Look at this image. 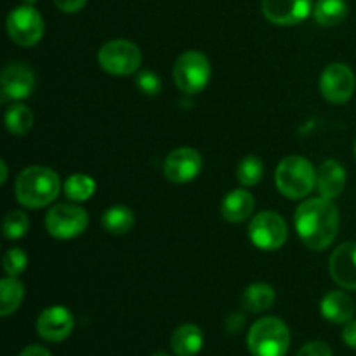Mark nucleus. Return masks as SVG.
Segmentation results:
<instances>
[{
    "instance_id": "f257e3e1",
    "label": "nucleus",
    "mask_w": 356,
    "mask_h": 356,
    "mask_svg": "<svg viewBox=\"0 0 356 356\" xmlns=\"http://www.w3.org/2000/svg\"><path fill=\"white\" fill-rule=\"evenodd\" d=\"M296 229L312 250L327 249L339 232V211L330 198H309L296 211Z\"/></svg>"
},
{
    "instance_id": "f03ea898",
    "label": "nucleus",
    "mask_w": 356,
    "mask_h": 356,
    "mask_svg": "<svg viewBox=\"0 0 356 356\" xmlns=\"http://www.w3.org/2000/svg\"><path fill=\"white\" fill-rule=\"evenodd\" d=\"M59 176L49 167L33 165L24 169L16 179V198L28 209H40L56 200Z\"/></svg>"
},
{
    "instance_id": "7ed1b4c3",
    "label": "nucleus",
    "mask_w": 356,
    "mask_h": 356,
    "mask_svg": "<svg viewBox=\"0 0 356 356\" xmlns=\"http://www.w3.org/2000/svg\"><path fill=\"white\" fill-rule=\"evenodd\" d=\"M247 346L254 356H285L291 346V332L280 318L264 316L250 327Z\"/></svg>"
},
{
    "instance_id": "20e7f679",
    "label": "nucleus",
    "mask_w": 356,
    "mask_h": 356,
    "mask_svg": "<svg viewBox=\"0 0 356 356\" xmlns=\"http://www.w3.org/2000/svg\"><path fill=\"white\" fill-rule=\"evenodd\" d=\"M275 183L285 197L298 200L312 193L316 186V172L305 156H287L278 163Z\"/></svg>"
},
{
    "instance_id": "39448f33",
    "label": "nucleus",
    "mask_w": 356,
    "mask_h": 356,
    "mask_svg": "<svg viewBox=\"0 0 356 356\" xmlns=\"http://www.w3.org/2000/svg\"><path fill=\"white\" fill-rule=\"evenodd\" d=\"M211 63L200 51H188L177 58L174 66L176 86L186 94H197L209 83Z\"/></svg>"
},
{
    "instance_id": "423d86ee",
    "label": "nucleus",
    "mask_w": 356,
    "mask_h": 356,
    "mask_svg": "<svg viewBox=\"0 0 356 356\" xmlns=\"http://www.w3.org/2000/svg\"><path fill=\"white\" fill-rule=\"evenodd\" d=\"M99 65L111 75H131L141 66V51L132 42L118 38L110 40L97 52Z\"/></svg>"
},
{
    "instance_id": "0eeeda50",
    "label": "nucleus",
    "mask_w": 356,
    "mask_h": 356,
    "mask_svg": "<svg viewBox=\"0 0 356 356\" xmlns=\"http://www.w3.org/2000/svg\"><path fill=\"white\" fill-rule=\"evenodd\" d=\"M89 225V216L80 205H54L45 216V228L49 235L59 240H70L82 235Z\"/></svg>"
},
{
    "instance_id": "6e6552de",
    "label": "nucleus",
    "mask_w": 356,
    "mask_h": 356,
    "mask_svg": "<svg viewBox=\"0 0 356 356\" xmlns=\"http://www.w3.org/2000/svg\"><path fill=\"white\" fill-rule=\"evenodd\" d=\"M7 33L17 45L30 47L44 37V19L35 7L24 3L7 16Z\"/></svg>"
},
{
    "instance_id": "1a4fd4ad",
    "label": "nucleus",
    "mask_w": 356,
    "mask_h": 356,
    "mask_svg": "<svg viewBox=\"0 0 356 356\" xmlns=\"http://www.w3.org/2000/svg\"><path fill=\"white\" fill-rule=\"evenodd\" d=\"M287 222L277 212H261L250 221L249 236L261 250L280 249L287 240Z\"/></svg>"
},
{
    "instance_id": "9d476101",
    "label": "nucleus",
    "mask_w": 356,
    "mask_h": 356,
    "mask_svg": "<svg viewBox=\"0 0 356 356\" xmlns=\"http://www.w3.org/2000/svg\"><path fill=\"white\" fill-rule=\"evenodd\" d=\"M355 73L344 63H332L327 66L320 76V90L330 103H346L355 92Z\"/></svg>"
},
{
    "instance_id": "9b49d317",
    "label": "nucleus",
    "mask_w": 356,
    "mask_h": 356,
    "mask_svg": "<svg viewBox=\"0 0 356 356\" xmlns=\"http://www.w3.org/2000/svg\"><path fill=\"white\" fill-rule=\"evenodd\" d=\"M35 89V73L24 63H9L0 75V92L2 101L24 99Z\"/></svg>"
},
{
    "instance_id": "f8f14e48",
    "label": "nucleus",
    "mask_w": 356,
    "mask_h": 356,
    "mask_svg": "<svg viewBox=\"0 0 356 356\" xmlns=\"http://www.w3.org/2000/svg\"><path fill=\"white\" fill-rule=\"evenodd\" d=\"M202 156L193 148H177L167 155L163 162V176L170 183H190L200 174Z\"/></svg>"
},
{
    "instance_id": "ddd939ff",
    "label": "nucleus",
    "mask_w": 356,
    "mask_h": 356,
    "mask_svg": "<svg viewBox=\"0 0 356 356\" xmlns=\"http://www.w3.org/2000/svg\"><path fill=\"white\" fill-rule=\"evenodd\" d=\"M73 315L63 306H51L38 315L37 332L42 339L51 343H61L72 334Z\"/></svg>"
},
{
    "instance_id": "4468645a",
    "label": "nucleus",
    "mask_w": 356,
    "mask_h": 356,
    "mask_svg": "<svg viewBox=\"0 0 356 356\" xmlns=\"http://www.w3.org/2000/svg\"><path fill=\"white\" fill-rule=\"evenodd\" d=\"M313 0H263V14L275 24H298L309 16Z\"/></svg>"
},
{
    "instance_id": "2eb2a0df",
    "label": "nucleus",
    "mask_w": 356,
    "mask_h": 356,
    "mask_svg": "<svg viewBox=\"0 0 356 356\" xmlns=\"http://www.w3.org/2000/svg\"><path fill=\"white\" fill-rule=\"evenodd\" d=\"M329 271L339 287L356 291V243L348 242L337 247L330 256Z\"/></svg>"
},
{
    "instance_id": "dca6fc26",
    "label": "nucleus",
    "mask_w": 356,
    "mask_h": 356,
    "mask_svg": "<svg viewBox=\"0 0 356 356\" xmlns=\"http://www.w3.org/2000/svg\"><path fill=\"white\" fill-rule=\"evenodd\" d=\"M346 186V170L337 160H325L316 172V190L320 197L336 198Z\"/></svg>"
},
{
    "instance_id": "f3484780",
    "label": "nucleus",
    "mask_w": 356,
    "mask_h": 356,
    "mask_svg": "<svg viewBox=\"0 0 356 356\" xmlns=\"http://www.w3.org/2000/svg\"><path fill=\"white\" fill-rule=\"evenodd\" d=\"M320 312H322V315L325 316L329 322L348 323L350 320H353L355 306L350 296L339 291H332L322 299Z\"/></svg>"
},
{
    "instance_id": "a211bd4d",
    "label": "nucleus",
    "mask_w": 356,
    "mask_h": 356,
    "mask_svg": "<svg viewBox=\"0 0 356 356\" xmlns=\"http://www.w3.org/2000/svg\"><path fill=\"white\" fill-rule=\"evenodd\" d=\"M254 197L250 191L233 190L225 197L221 204V214L229 222H242L252 214L254 211Z\"/></svg>"
},
{
    "instance_id": "6ab92c4d",
    "label": "nucleus",
    "mask_w": 356,
    "mask_h": 356,
    "mask_svg": "<svg viewBox=\"0 0 356 356\" xmlns=\"http://www.w3.org/2000/svg\"><path fill=\"white\" fill-rule=\"evenodd\" d=\"M170 346L177 356H195L204 346V334L193 323H184L174 330Z\"/></svg>"
},
{
    "instance_id": "aec40b11",
    "label": "nucleus",
    "mask_w": 356,
    "mask_h": 356,
    "mask_svg": "<svg viewBox=\"0 0 356 356\" xmlns=\"http://www.w3.org/2000/svg\"><path fill=\"white\" fill-rule=\"evenodd\" d=\"M275 294L273 287L268 284H252L245 289L242 296V305L243 308L249 309L252 313H261V312H266L273 306Z\"/></svg>"
},
{
    "instance_id": "412c9836",
    "label": "nucleus",
    "mask_w": 356,
    "mask_h": 356,
    "mask_svg": "<svg viewBox=\"0 0 356 356\" xmlns=\"http://www.w3.org/2000/svg\"><path fill=\"white\" fill-rule=\"evenodd\" d=\"M134 212L125 205H115L103 214V228L111 235H127L134 226Z\"/></svg>"
},
{
    "instance_id": "4be33fe9",
    "label": "nucleus",
    "mask_w": 356,
    "mask_h": 356,
    "mask_svg": "<svg viewBox=\"0 0 356 356\" xmlns=\"http://www.w3.org/2000/svg\"><path fill=\"white\" fill-rule=\"evenodd\" d=\"M313 16L322 26H336L348 16L346 0H318L313 9Z\"/></svg>"
},
{
    "instance_id": "5701e85b",
    "label": "nucleus",
    "mask_w": 356,
    "mask_h": 356,
    "mask_svg": "<svg viewBox=\"0 0 356 356\" xmlns=\"http://www.w3.org/2000/svg\"><path fill=\"white\" fill-rule=\"evenodd\" d=\"M24 287L16 277H7L0 282V315L9 316L21 306Z\"/></svg>"
},
{
    "instance_id": "b1692460",
    "label": "nucleus",
    "mask_w": 356,
    "mask_h": 356,
    "mask_svg": "<svg viewBox=\"0 0 356 356\" xmlns=\"http://www.w3.org/2000/svg\"><path fill=\"white\" fill-rule=\"evenodd\" d=\"M96 190V183L87 174H73L65 183V195L73 202L89 200Z\"/></svg>"
},
{
    "instance_id": "393cba45",
    "label": "nucleus",
    "mask_w": 356,
    "mask_h": 356,
    "mask_svg": "<svg viewBox=\"0 0 356 356\" xmlns=\"http://www.w3.org/2000/svg\"><path fill=\"white\" fill-rule=\"evenodd\" d=\"M33 124V113L24 104H14L6 113V125L10 134L24 136Z\"/></svg>"
},
{
    "instance_id": "a878e982",
    "label": "nucleus",
    "mask_w": 356,
    "mask_h": 356,
    "mask_svg": "<svg viewBox=\"0 0 356 356\" xmlns=\"http://www.w3.org/2000/svg\"><path fill=\"white\" fill-rule=\"evenodd\" d=\"M264 163L257 156H247L236 167V177L243 186H254L263 179Z\"/></svg>"
},
{
    "instance_id": "bb28decb",
    "label": "nucleus",
    "mask_w": 356,
    "mask_h": 356,
    "mask_svg": "<svg viewBox=\"0 0 356 356\" xmlns=\"http://www.w3.org/2000/svg\"><path fill=\"white\" fill-rule=\"evenodd\" d=\"M3 235L9 240H17L21 236H24V233L30 228V222L24 212L21 211H13L3 218Z\"/></svg>"
},
{
    "instance_id": "cd10ccee",
    "label": "nucleus",
    "mask_w": 356,
    "mask_h": 356,
    "mask_svg": "<svg viewBox=\"0 0 356 356\" xmlns=\"http://www.w3.org/2000/svg\"><path fill=\"white\" fill-rule=\"evenodd\" d=\"M3 270L9 277H17V275L23 273L26 270L28 264V256L24 254V250L21 249H10L7 250L6 256H3Z\"/></svg>"
},
{
    "instance_id": "c85d7f7f",
    "label": "nucleus",
    "mask_w": 356,
    "mask_h": 356,
    "mask_svg": "<svg viewBox=\"0 0 356 356\" xmlns=\"http://www.w3.org/2000/svg\"><path fill=\"white\" fill-rule=\"evenodd\" d=\"M136 86L146 96H156L162 90V80L155 72L145 70V72H139V75L136 76Z\"/></svg>"
},
{
    "instance_id": "c756f323",
    "label": "nucleus",
    "mask_w": 356,
    "mask_h": 356,
    "mask_svg": "<svg viewBox=\"0 0 356 356\" xmlns=\"http://www.w3.org/2000/svg\"><path fill=\"white\" fill-rule=\"evenodd\" d=\"M298 356H334V353L329 348V344L322 343V341H313V343L302 346L298 351Z\"/></svg>"
},
{
    "instance_id": "7c9ffc66",
    "label": "nucleus",
    "mask_w": 356,
    "mask_h": 356,
    "mask_svg": "<svg viewBox=\"0 0 356 356\" xmlns=\"http://www.w3.org/2000/svg\"><path fill=\"white\" fill-rule=\"evenodd\" d=\"M87 0H54L56 7L61 9L63 13H76L86 6Z\"/></svg>"
},
{
    "instance_id": "2f4dec72",
    "label": "nucleus",
    "mask_w": 356,
    "mask_h": 356,
    "mask_svg": "<svg viewBox=\"0 0 356 356\" xmlns=\"http://www.w3.org/2000/svg\"><path fill=\"white\" fill-rule=\"evenodd\" d=\"M343 341L350 348L356 350V320H350L343 329Z\"/></svg>"
},
{
    "instance_id": "473e14b6",
    "label": "nucleus",
    "mask_w": 356,
    "mask_h": 356,
    "mask_svg": "<svg viewBox=\"0 0 356 356\" xmlns=\"http://www.w3.org/2000/svg\"><path fill=\"white\" fill-rule=\"evenodd\" d=\"M17 356H51V353H49L45 348L37 346V344H31V346L24 348V350Z\"/></svg>"
},
{
    "instance_id": "72a5a7b5",
    "label": "nucleus",
    "mask_w": 356,
    "mask_h": 356,
    "mask_svg": "<svg viewBox=\"0 0 356 356\" xmlns=\"http://www.w3.org/2000/svg\"><path fill=\"white\" fill-rule=\"evenodd\" d=\"M0 169H2V176H0V183H6L7 181V163L6 162H0Z\"/></svg>"
},
{
    "instance_id": "f704fd0d",
    "label": "nucleus",
    "mask_w": 356,
    "mask_h": 356,
    "mask_svg": "<svg viewBox=\"0 0 356 356\" xmlns=\"http://www.w3.org/2000/svg\"><path fill=\"white\" fill-rule=\"evenodd\" d=\"M152 356H170V355L163 353V351H159V353H155V355H152Z\"/></svg>"
},
{
    "instance_id": "c9c22d12",
    "label": "nucleus",
    "mask_w": 356,
    "mask_h": 356,
    "mask_svg": "<svg viewBox=\"0 0 356 356\" xmlns=\"http://www.w3.org/2000/svg\"><path fill=\"white\" fill-rule=\"evenodd\" d=\"M23 2L28 3V6H31V3H35V2H37V0H23Z\"/></svg>"
},
{
    "instance_id": "e433bc0d",
    "label": "nucleus",
    "mask_w": 356,
    "mask_h": 356,
    "mask_svg": "<svg viewBox=\"0 0 356 356\" xmlns=\"http://www.w3.org/2000/svg\"><path fill=\"white\" fill-rule=\"evenodd\" d=\"M355 153H356V145H355Z\"/></svg>"
}]
</instances>
